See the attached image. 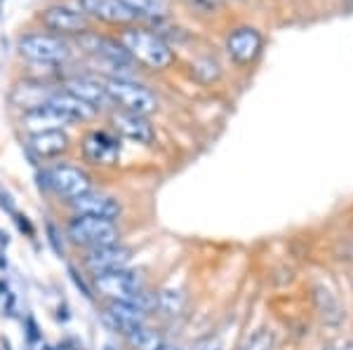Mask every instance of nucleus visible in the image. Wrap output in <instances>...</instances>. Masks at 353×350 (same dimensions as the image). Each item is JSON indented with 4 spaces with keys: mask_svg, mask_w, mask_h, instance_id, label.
Masks as SVG:
<instances>
[{
    "mask_svg": "<svg viewBox=\"0 0 353 350\" xmlns=\"http://www.w3.org/2000/svg\"><path fill=\"white\" fill-rule=\"evenodd\" d=\"M118 43L128 50L132 61L146 66V69H151V71H165V69H170L174 61L172 47H170L158 33L146 31V28L125 26L121 31V36H118Z\"/></svg>",
    "mask_w": 353,
    "mask_h": 350,
    "instance_id": "obj_1",
    "label": "nucleus"
},
{
    "mask_svg": "<svg viewBox=\"0 0 353 350\" xmlns=\"http://www.w3.org/2000/svg\"><path fill=\"white\" fill-rule=\"evenodd\" d=\"M106 89V97H109L111 106H116L118 111L134 113V116L149 118L151 113L158 111V99L144 85L130 80L125 76H109L101 80Z\"/></svg>",
    "mask_w": 353,
    "mask_h": 350,
    "instance_id": "obj_2",
    "label": "nucleus"
},
{
    "mask_svg": "<svg viewBox=\"0 0 353 350\" xmlns=\"http://www.w3.org/2000/svg\"><path fill=\"white\" fill-rule=\"evenodd\" d=\"M64 235L71 245L83 247V250H94V247L121 242V228H118V223L97 217H73L66 223Z\"/></svg>",
    "mask_w": 353,
    "mask_h": 350,
    "instance_id": "obj_3",
    "label": "nucleus"
},
{
    "mask_svg": "<svg viewBox=\"0 0 353 350\" xmlns=\"http://www.w3.org/2000/svg\"><path fill=\"white\" fill-rule=\"evenodd\" d=\"M144 278L137 270L123 268L111 270V273H101L92 278V292L104 296L106 301H130L132 303L137 296L144 292Z\"/></svg>",
    "mask_w": 353,
    "mask_h": 350,
    "instance_id": "obj_4",
    "label": "nucleus"
},
{
    "mask_svg": "<svg viewBox=\"0 0 353 350\" xmlns=\"http://www.w3.org/2000/svg\"><path fill=\"white\" fill-rule=\"evenodd\" d=\"M19 54L33 64H61L71 56V47L54 33H28L19 41Z\"/></svg>",
    "mask_w": 353,
    "mask_h": 350,
    "instance_id": "obj_5",
    "label": "nucleus"
},
{
    "mask_svg": "<svg viewBox=\"0 0 353 350\" xmlns=\"http://www.w3.org/2000/svg\"><path fill=\"white\" fill-rule=\"evenodd\" d=\"M41 179L45 188L64 200H73V197L92 190V177L76 165H54L45 169Z\"/></svg>",
    "mask_w": 353,
    "mask_h": 350,
    "instance_id": "obj_6",
    "label": "nucleus"
},
{
    "mask_svg": "<svg viewBox=\"0 0 353 350\" xmlns=\"http://www.w3.org/2000/svg\"><path fill=\"white\" fill-rule=\"evenodd\" d=\"M132 261V250L123 242H113V245L94 247V250H85L83 254V268L90 275H101L111 273V270H123L130 268Z\"/></svg>",
    "mask_w": 353,
    "mask_h": 350,
    "instance_id": "obj_7",
    "label": "nucleus"
},
{
    "mask_svg": "<svg viewBox=\"0 0 353 350\" xmlns=\"http://www.w3.org/2000/svg\"><path fill=\"white\" fill-rule=\"evenodd\" d=\"M101 322L109 327L113 334L128 336L137 327L149 325V313L130 301H106L101 308Z\"/></svg>",
    "mask_w": 353,
    "mask_h": 350,
    "instance_id": "obj_8",
    "label": "nucleus"
},
{
    "mask_svg": "<svg viewBox=\"0 0 353 350\" xmlns=\"http://www.w3.org/2000/svg\"><path fill=\"white\" fill-rule=\"evenodd\" d=\"M68 207H71L73 217H97V219H109V221H116L123 214V207L116 197L94 188L68 200Z\"/></svg>",
    "mask_w": 353,
    "mask_h": 350,
    "instance_id": "obj_9",
    "label": "nucleus"
},
{
    "mask_svg": "<svg viewBox=\"0 0 353 350\" xmlns=\"http://www.w3.org/2000/svg\"><path fill=\"white\" fill-rule=\"evenodd\" d=\"M83 155L88 162L99 167H111L121 157V139L106 129H92L83 137Z\"/></svg>",
    "mask_w": 353,
    "mask_h": 350,
    "instance_id": "obj_10",
    "label": "nucleus"
},
{
    "mask_svg": "<svg viewBox=\"0 0 353 350\" xmlns=\"http://www.w3.org/2000/svg\"><path fill=\"white\" fill-rule=\"evenodd\" d=\"M41 21L48 31L54 33V36H83V33H90L88 14L78 12V10H71V8H64V5L48 8L41 14Z\"/></svg>",
    "mask_w": 353,
    "mask_h": 350,
    "instance_id": "obj_11",
    "label": "nucleus"
},
{
    "mask_svg": "<svg viewBox=\"0 0 353 350\" xmlns=\"http://www.w3.org/2000/svg\"><path fill=\"white\" fill-rule=\"evenodd\" d=\"M261 47H264V38H261V33L252 26L233 28L229 33V38H226V50H229L231 59L241 66L252 64L259 56Z\"/></svg>",
    "mask_w": 353,
    "mask_h": 350,
    "instance_id": "obj_12",
    "label": "nucleus"
},
{
    "mask_svg": "<svg viewBox=\"0 0 353 350\" xmlns=\"http://www.w3.org/2000/svg\"><path fill=\"white\" fill-rule=\"evenodd\" d=\"M78 41L88 52H92L97 59L106 61V64L111 66H118V69H128V66H132V56L128 54V50L123 47L118 41H113V38H106V36H97V33H83V36H78Z\"/></svg>",
    "mask_w": 353,
    "mask_h": 350,
    "instance_id": "obj_13",
    "label": "nucleus"
},
{
    "mask_svg": "<svg viewBox=\"0 0 353 350\" xmlns=\"http://www.w3.org/2000/svg\"><path fill=\"white\" fill-rule=\"evenodd\" d=\"M111 125L118 134H121V137L134 141V144H151L153 137H156L149 118L134 116V113L116 111L111 116Z\"/></svg>",
    "mask_w": 353,
    "mask_h": 350,
    "instance_id": "obj_14",
    "label": "nucleus"
},
{
    "mask_svg": "<svg viewBox=\"0 0 353 350\" xmlns=\"http://www.w3.org/2000/svg\"><path fill=\"white\" fill-rule=\"evenodd\" d=\"M68 137L64 129H48V132H33L28 134V151L38 160H52L68 151Z\"/></svg>",
    "mask_w": 353,
    "mask_h": 350,
    "instance_id": "obj_15",
    "label": "nucleus"
},
{
    "mask_svg": "<svg viewBox=\"0 0 353 350\" xmlns=\"http://www.w3.org/2000/svg\"><path fill=\"white\" fill-rule=\"evenodd\" d=\"M48 106L52 111H57L59 116H64L68 122H88L92 120V118L97 116V109H92V106H88L85 101L76 99L73 94H68L66 89H54L52 97L48 99Z\"/></svg>",
    "mask_w": 353,
    "mask_h": 350,
    "instance_id": "obj_16",
    "label": "nucleus"
},
{
    "mask_svg": "<svg viewBox=\"0 0 353 350\" xmlns=\"http://www.w3.org/2000/svg\"><path fill=\"white\" fill-rule=\"evenodd\" d=\"M81 8L85 14L106 21V24L128 26L137 19V17L123 5V0H81Z\"/></svg>",
    "mask_w": 353,
    "mask_h": 350,
    "instance_id": "obj_17",
    "label": "nucleus"
},
{
    "mask_svg": "<svg viewBox=\"0 0 353 350\" xmlns=\"http://www.w3.org/2000/svg\"><path fill=\"white\" fill-rule=\"evenodd\" d=\"M64 89L68 94H73L76 99L85 101V104L92 106V109H97V111L111 104L109 97H106V89H104V85H101V80L76 76V78H68V80L64 83Z\"/></svg>",
    "mask_w": 353,
    "mask_h": 350,
    "instance_id": "obj_18",
    "label": "nucleus"
},
{
    "mask_svg": "<svg viewBox=\"0 0 353 350\" xmlns=\"http://www.w3.org/2000/svg\"><path fill=\"white\" fill-rule=\"evenodd\" d=\"M21 125L33 132H48V129H61L64 125H71L64 116H59L57 111H52L50 106H38V109L24 111L21 118Z\"/></svg>",
    "mask_w": 353,
    "mask_h": 350,
    "instance_id": "obj_19",
    "label": "nucleus"
},
{
    "mask_svg": "<svg viewBox=\"0 0 353 350\" xmlns=\"http://www.w3.org/2000/svg\"><path fill=\"white\" fill-rule=\"evenodd\" d=\"M186 308V294L176 287H165L156 294V308L163 318H179Z\"/></svg>",
    "mask_w": 353,
    "mask_h": 350,
    "instance_id": "obj_20",
    "label": "nucleus"
},
{
    "mask_svg": "<svg viewBox=\"0 0 353 350\" xmlns=\"http://www.w3.org/2000/svg\"><path fill=\"white\" fill-rule=\"evenodd\" d=\"M130 350H156L165 341L163 334L158 329H153L149 325L137 327L134 331H130L128 336H123Z\"/></svg>",
    "mask_w": 353,
    "mask_h": 350,
    "instance_id": "obj_21",
    "label": "nucleus"
},
{
    "mask_svg": "<svg viewBox=\"0 0 353 350\" xmlns=\"http://www.w3.org/2000/svg\"><path fill=\"white\" fill-rule=\"evenodd\" d=\"M123 5L134 17H149V19H158L170 12L168 0H123Z\"/></svg>",
    "mask_w": 353,
    "mask_h": 350,
    "instance_id": "obj_22",
    "label": "nucleus"
},
{
    "mask_svg": "<svg viewBox=\"0 0 353 350\" xmlns=\"http://www.w3.org/2000/svg\"><path fill=\"white\" fill-rule=\"evenodd\" d=\"M316 303H318V310H321L323 320L330 325H337L341 320V315H344L341 313V306H339L337 298L330 294L327 289H323V287H318L316 289Z\"/></svg>",
    "mask_w": 353,
    "mask_h": 350,
    "instance_id": "obj_23",
    "label": "nucleus"
},
{
    "mask_svg": "<svg viewBox=\"0 0 353 350\" xmlns=\"http://www.w3.org/2000/svg\"><path fill=\"white\" fill-rule=\"evenodd\" d=\"M273 348H276V336H273L271 329H257L241 346V350H273Z\"/></svg>",
    "mask_w": 353,
    "mask_h": 350,
    "instance_id": "obj_24",
    "label": "nucleus"
},
{
    "mask_svg": "<svg viewBox=\"0 0 353 350\" xmlns=\"http://www.w3.org/2000/svg\"><path fill=\"white\" fill-rule=\"evenodd\" d=\"M45 235H48V245L57 256H64V238H61V230L57 228L52 221H45Z\"/></svg>",
    "mask_w": 353,
    "mask_h": 350,
    "instance_id": "obj_25",
    "label": "nucleus"
},
{
    "mask_svg": "<svg viewBox=\"0 0 353 350\" xmlns=\"http://www.w3.org/2000/svg\"><path fill=\"white\" fill-rule=\"evenodd\" d=\"M181 3L196 14H214L221 10V0H181Z\"/></svg>",
    "mask_w": 353,
    "mask_h": 350,
    "instance_id": "obj_26",
    "label": "nucleus"
},
{
    "mask_svg": "<svg viewBox=\"0 0 353 350\" xmlns=\"http://www.w3.org/2000/svg\"><path fill=\"white\" fill-rule=\"evenodd\" d=\"M24 336H26L28 348L38 346V343L43 341L41 327H38V322H36V318H33V315H26V318H24Z\"/></svg>",
    "mask_w": 353,
    "mask_h": 350,
    "instance_id": "obj_27",
    "label": "nucleus"
},
{
    "mask_svg": "<svg viewBox=\"0 0 353 350\" xmlns=\"http://www.w3.org/2000/svg\"><path fill=\"white\" fill-rule=\"evenodd\" d=\"M14 223H17V228H19V233H24L28 240H36V226L31 223V219L26 217V214H21V212H17L14 214Z\"/></svg>",
    "mask_w": 353,
    "mask_h": 350,
    "instance_id": "obj_28",
    "label": "nucleus"
},
{
    "mask_svg": "<svg viewBox=\"0 0 353 350\" xmlns=\"http://www.w3.org/2000/svg\"><path fill=\"white\" fill-rule=\"evenodd\" d=\"M68 275H71L73 285H76L78 289L83 292V296H85V298H94V292H92V287H90L88 282H85V280L81 278V273H78L76 268H73V266H68Z\"/></svg>",
    "mask_w": 353,
    "mask_h": 350,
    "instance_id": "obj_29",
    "label": "nucleus"
},
{
    "mask_svg": "<svg viewBox=\"0 0 353 350\" xmlns=\"http://www.w3.org/2000/svg\"><path fill=\"white\" fill-rule=\"evenodd\" d=\"M0 207H3V210L8 212L10 217H14V214H17V207H14L12 195H10L8 190H3V188H0Z\"/></svg>",
    "mask_w": 353,
    "mask_h": 350,
    "instance_id": "obj_30",
    "label": "nucleus"
},
{
    "mask_svg": "<svg viewBox=\"0 0 353 350\" xmlns=\"http://www.w3.org/2000/svg\"><path fill=\"white\" fill-rule=\"evenodd\" d=\"M57 320H59V322H68V320H71V315H68V306H66V303H64V306L57 308Z\"/></svg>",
    "mask_w": 353,
    "mask_h": 350,
    "instance_id": "obj_31",
    "label": "nucleus"
},
{
    "mask_svg": "<svg viewBox=\"0 0 353 350\" xmlns=\"http://www.w3.org/2000/svg\"><path fill=\"white\" fill-rule=\"evenodd\" d=\"M193 350H224V346L217 341H208V343H201V346H196Z\"/></svg>",
    "mask_w": 353,
    "mask_h": 350,
    "instance_id": "obj_32",
    "label": "nucleus"
},
{
    "mask_svg": "<svg viewBox=\"0 0 353 350\" xmlns=\"http://www.w3.org/2000/svg\"><path fill=\"white\" fill-rule=\"evenodd\" d=\"M156 350H181L179 346H174V343H168V341H163L161 346H158Z\"/></svg>",
    "mask_w": 353,
    "mask_h": 350,
    "instance_id": "obj_33",
    "label": "nucleus"
},
{
    "mask_svg": "<svg viewBox=\"0 0 353 350\" xmlns=\"http://www.w3.org/2000/svg\"><path fill=\"white\" fill-rule=\"evenodd\" d=\"M0 348H3V350H12V343H10L8 336H0Z\"/></svg>",
    "mask_w": 353,
    "mask_h": 350,
    "instance_id": "obj_34",
    "label": "nucleus"
},
{
    "mask_svg": "<svg viewBox=\"0 0 353 350\" xmlns=\"http://www.w3.org/2000/svg\"><path fill=\"white\" fill-rule=\"evenodd\" d=\"M10 245V235L5 230H0V247H8Z\"/></svg>",
    "mask_w": 353,
    "mask_h": 350,
    "instance_id": "obj_35",
    "label": "nucleus"
},
{
    "mask_svg": "<svg viewBox=\"0 0 353 350\" xmlns=\"http://www.w3.org/2000/svg\"><path fill=\"white\" fill-rule=\"evenodd\" d=\"M0 270H8V256L3 254V250H0Z\"/></svg>",
    "mask_w": 353,
    "mask_h": 350,
    "instance_id": "obj_36",
    "label": "nucleus"
},
{
    "mask_svg": "<svg viewBox=\"0 0 353 350\" xmlns=\"http://www.w3.org/2000/svg\"><path fill=\"white\" fill-rule=\"evenodd\" d=\"M104 350H116V348H113V346H104Z\"/></svg>",
    "mask_w": 353,
    "mask_h": 350,
    "instance_id": "obj_37",
    "label": "nucleus"
},
{
    "mask_svg": "<svg viewBox=\"0 0 353 350\" xmlns=\"http://www.w3.org/2000/svg\"><path fill=\"white\" fill-rule=\"evenodd\" d=\"M349 350H353V346H351V348H349Z\"/></svg>",
    "mask_w": 353,
    "mask_h": 350,
    "instance_id": "obj_38",
    "label": "nucleus"
},
{
    "mask_svg": "<svg viewBox=\"0 0 353 350\" xmlns=\"http://www.w3.org/2000/svg\"><path fill=\"white\" fill-rule=\"evenodd\" d=\"M28 350H31V348H28Z\"/></svg>",
    "mask_w": 353,
    "mask_h": 350,
    "instance_id": "obj_39",
    "label": "nucleus"
}]
</instances>
